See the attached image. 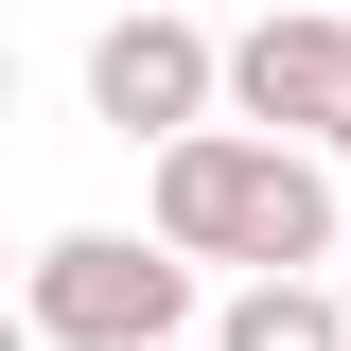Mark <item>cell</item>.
Segmentation results:
<instances>
[{"instance_id": "obj_2", "label": "cell", "mask_w": 351, "mask_h": 351, "mask_svg": "<svg viewBox=\"0 0 351 351\" xmlns=\"http://www.w3.org/2000/svg\"><path fill=\"white\" fill-rule=\"evenodd\" d=\"M176 316H193V246H141V228L36 246V351H176Z\"/></svg>"}, {"instance_id": "obj_6", "label": "cell", "mask_w": 351, "mask_h": 351, "mask_svg": "<svg viewBox=\"0 0 351 351\" xmlns=\"http://www.w3.org/2000/svg\"><path fill=\"white\" fill-rule=\"evenodd\" d=\"M176 351H193V334H176Z\"/></svg>"}, {"instance_id": "obj_5", "label": "cell", "mask_w": 351, "mask_h": 351, "mask_svg": "<svg viewBox=\"0 0 351 351\" xmlns=\"http://www.w3.org/2000/svg\"><path fill=\"white\" fill-rule=\"evenodd\" d=\"M211 351H351V316L316 299V263H263V281H228Z\"/></svg>"}, {"instance_id": "obj_4", "label": "cell", "mask_w": 351, "mask_h": 351, "mask_svg": "<svg viewBox=\"0 0 351 351\" xmlns=\"http://www.w3.org/2000/svg\"><path fill=\"white\" fill-rule=\"evenodd\" d=\"M211 88H228V53L193 36V18H158V0L88 36V106H106L123 141H193V123H211Z\"/></svg>"}, {"instance_id": "obj_3", "label": "cell", "mask_w": 351, "mask_h": 351, "mask_svg": "<svg viewBox=\"0 0 351 351\" xmlns=\"http://www.w3.org/2000/svg\"><path fill=\"white\" fill-rule=\"evenodd\" d=\"M228 106L281 123V141H316V158H351V18L334 0H263L228 36Z\"/></svg>"}, {"instance_id": "obj_1", "label": "cell", "mask_w": 351, "mask_h": 351, "mask_svg": "<svg viewBox=\"0 0 351 351\" xmlns=\"http://www.w3.org/2000/svg\"><path fill=\"white\" fill-rule=\"evenodd\" d=\"M158 246H193V263H334L351 246V193L316 176V141H281V123H193V141H158Z\"/></svg>"}]
</instances>
